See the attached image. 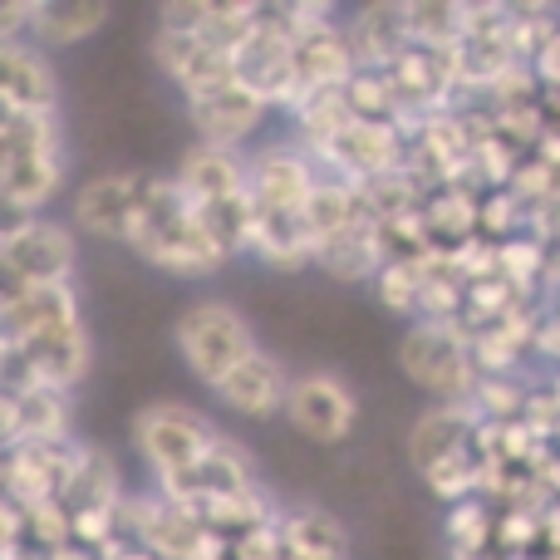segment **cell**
Masks as SVG:
<instances>
[{"label": "cell", "mask_w": 560, "mask_h": 560, "mask_svg": "<svg viewBox=\"0 0 560 560\" xmlns=\"http://www.w3.org/2000/svg\"><path fill=\"white\" fill-rule=\"evenodd\" d=\"M124 246L133 256H143L148 266L167 276H212L226 266V256L217 252V242L202 232L192 202L177 192V183L167 177H143V197L133 207V222L124 232Z\"/></svg>", "instance_id": "cell-1"}, {"label": "cell", "mask_w": 560, "mask_h": 560, "mask_svg": "<svg viewBox=\"0 0 560 560\" xmlns=\"http://www.w3.org/2000/svg\"><path fill=\"white\" fill-rule=\"evenodd\" d=\"M398 369L423 394L443 398V404H467V394L477 384L467 335L457 319H418V325H408V335L398 339Z\"/></svg>", "instance_id": "cell-2"}, {"label": "cell", "mask_w": 560, "mask_h": 560, "mask_svg": "<svg viewBox=\"0 0 560 560\" xmlns=\"http://www.w3.org/2000/svg\"><path fill=\"white\" fill-rule=\"evenodd\" d=\"M177 349H183L187 369L212 388L226 369H236L252 354L256 339H252V325H246L232 305L202 300V305H187L183 315H177Z\"/></svg>", "instance_id": "cell-3"}, {"label": "cell", "mask_w": 560, "mask_h": 560, "mask_svg": "<svg viewBox=\"0 0 560 560\" xmlns=\"http://www.w3.org/2000/svg\"><path fill=\"white\" fill-rule=\"evenodd\" d=\"M217 438L222 433L187 404H153L133 418V443H138V453H143V463L153 467V477L192 467Z\"/></svg>", "instance_id": "cell-4"}, {"label": "cell", "mask_w": 560, "mask_h": 560, "mask_svg": "<svg viewBox=\"0 0 560 560\" xmlns=\"http://www.w3.org/2000/svg\"><path fill=\"white\" fill-rule=\"evenodd\" d=\"M280 413L319 447H335L354 433L359 423V398L349 394L345 378L335 374H305V378H290V394Z\"/></svg>", "instance_id": "cell-5"}, {"label": "cell", "mask_w": 560, "mask_h": 560, "mask_svg": "<svg viewBox=\"0 0 560 560\" xmlns=\"http://www.w3.org/2000/svg\"><path fill=\"white\" fill-rule=\"evenodd\" d=\"M246 487H256L252 457H246V447L232 443V438H217V443L207 447L192 467H183V472L158 477V497H163V502H177V506L232 497V492H246Z\"/></svg>", "instance_id": "cell-6"}, {"label": "cell", "mask_w": 560, "mask_h": 560, "mask_svg": "<svg viewBox=\"0 0 560 560\" xmlns=\"http://www.w3.org/2000/svg\"><path fill=\"white\" fill-rule=\"evenodd\" d=\"M84 443H15L5 453V477H0V492L15 506H45L59 502L69 472H74Z\"/></svg>", "instance_id": "cell-7"}, {"label": "cell", "mask_w": 560, "mask_h": 560, "mask_svg": "<svg viewBox=\"0 0 560 560\" xmlns=\"http://www.w3.org/2000/svg\"><path fill=\"white\" fill-rule=\"evenodd\" d=\"M315 177L319 173L305 148L276 143V148H261L256 163H246V192H252V207H266V212H300Z\"/></svg>", "instance_id": "cell-8"}, {"label": "cell", "mask_w": 560, "mask_h": 560, "mask_svg": "<svg viewBox=\"0 0 560 560\" xmlns=\"http://www.w3.org/2000/svg\"><path fill=\"white\" fill-rule=\"evenodd\" d=\"M0 261L15 271V280L25 290L69 285V276H74V236L59 222H35V226H25L15 242L0 246Z\"/></svg>", "instance_id": "cell-9"}, {"label": "cell", "mask_w": 560, "mask_h": 560, "mask_svg": "<svg viewBox=\"0 0 560 560\" xmlns=\"http://www.w3.org/2000/svg\"><path fill=\"white\" fill-rule=\"evenodd\" d=\"M187 114H192V128L207 148L236 153V143H246V138L261 128L266 104L252 94V89H242L232 79V84L212 89V94H202V98H187Z\"/></svg>", "instance_id": "cell-10"}, {"label": "cell", "mask_w": 560, "mask_h": 560, "mask_svg": "<svg viewBox=\"0 0 560 560\" xmlns=\"http://www.w3.org/2000/svg\"><path fill=\"white\" fill-rule=\"evenodd\" d=\"M212 394L242 418H276L280 408H285L290 374L276 364L271 354H266V349H252L242 364L226 369V374L217 378Z\"/></svg>", "instance_id": "cell-11"}, {"label": "cell", "mask_w": 560, "mask_h": 560, "mask_svg": "<svg viewBox=\"0 0 560 560\" xmlns=\"http://www.w3.org/2000/svg\"><path fill=\"white\" fill-rule=\"evenodd\" d=\"M290 74H295V98H290V108L310 94H329V89L345 84V79L354 74V55H349L345 30L329 25V30H315V35H300L295 45H290Z\"/></svg>", "instance_id": "cell-12"}, {"label": "cell", "mask_w": 560, "mask_h": 560, "mask_svg": "<svg viewBox=\"0 0 560 560\" xmlns=\"http://www.w3.org/2000/svg\"><path fill=\"white\" fill-rule=\"evenodd\" d=\"M138 197H143V177L138 173H104L74 192V222L84 232L104 236V242H124Z\"/></svg>", "instance_id": "cell-13"}, {"label": "cell", "mask_w": 560, "mask_h": 560, "mask_svg": "<svg viewBox=\"0 0 560 560\" xmlns=\"http://www.w3.org/2000/svg\"><path fill=\"white\" fill-rule=\"evenodd\" d=\"M20 349H25L35 378L49 384V388H65L69 394V388L89 374V329H84V319H65V325L39 329V335L20 339Z\"/></svg>", "instance_id": "cell-14"}, {"label": "cell", "mask_w": 560, "mask_h": 560, "mask_svg": "<svg viewBox=\"0 0 560 560\" xmlns=\"http://www.w3.org/2000/svg\"><path fill=\"white\" fill-rule=\"evenodd\" d=\"M0 98L10 108H20V114H55L59 84L39 49L20 45V39L0 45Z\"/></svg>", "instance_id": "cell-15"}, {"label": "cell", "mask_w": 560, "mask_h": 560, "mask_svg": "<svg viewBox=\"0 0 560 560\" xmlns=\"http://www.w3.org/2000/svg\"><path fill=\"white\" fill-rule=\"evenodd\" d=\"M173 183L192 207H212V202H226V197L246 192V163L236 153H226V148L197 143V148H187Z\"/></svg>", "instance_id": "cell-16"}, {"label": "cell", "mask_w": 560, "mask_h": 560, "mask_svg": "<svg viewBox=\"0 0 560 560\" xmlns=\"http://www.w3.org/2000/svg\"><path fill=\"white\" fill-rule=\"evenodd\" d=\"M280 532V560H349V536L319 506H295V512L276 516Z\"/></svg>", "instance_id": "cell-17"}, {"label": "cell", "mask_w": 560, "mask_h": 560, "mask_svg": "<svg viewBox=\"0 0 560 560\" xmlns=\"http://www.w3.org/2000/svg\"><path fill=\"white\" fill-rule=\"evenodd\" d=\"M246 252H256L276 271H300V266L315 261V242H310L300 212H266V207L252 212V242H246Z\"/></svg>", "instance_id": "cell-18"}, {"label": "cell", "mask_w": 560, "mask_h": 560, "mask_svg": "<svg viewBox=\"0 0 560 560\" xmlns=\"http://www.w3.org/2000/svg\"><path fill=\"white\" fill-rule=\"evenodd\" d=\"M467 433H472V408L467 404L428 408V413L413 423V433H408V457H413L418 477H423L433 463H443V457L467 453Z\"/></svg>", "instance_id": "cell-19"}, {"label": "cell", "mask_w": 560, "mask_h": 560, "mask_svg": "<svg viewBox=\"0 0 560 560\" xmlns=\"http://www.w3.org/2000/svg\"><path fill=\"white\" fill-rule=\"evenodd\" d=\"M65 319H79L74 280H69V285L25 290L10 310H0V345H20V339L39 335V329H49V325H65Z\"/></svg>", "instance_id": "cell-20"}, {"label": "cell", "mask_w": 560, "mask_h": 560, "mask_svg": "<svg viewBox=\"0 0 560 560\" xmlns=\"http://www.w3.org/2000/svg\"><path fill=\"white\" fill-rule=\"evenodd\" d=\"M418 222L428 232V252L447 256L467 236H477V192H467V187H433L423 197V207H418Z\"/></svg>", "instance_id": "cell-21"}, {"label": "cell", "mask_w": 560, "mask_h": 560, "mask_svg": "<svg viewBox=\"0 0 560 560\" xmlns=\"http://www.w3.org/2000/svg\"><path fill=\"white\" fill-rule=\"evenodd\" d=\"M118 502H124V477H118L114 457L84 447V453H79V463H74V472H69V482H65V492H59V506H65V516H79V512H118Z\"/></svg>", "instance_id": "cell-22"}, {"label": "cell", "mask_w": 560, "mask_h": 560, "mask_svg": "<svg viewBox=\"0 0 560 560\" xmlns=\"http://www.w3.org/2000/svg\"><path fill=\"white\" fill-rule=\"evenodd\" d=\"M310 266H319V271H329L335 280H374V271L384 266V252H378V232H374V222L369 217H359L354 226H345L339 236H329V242H319L315 246V261Z\"/></svg>", "instance_id": "cell-23"}, {"label": "cell", "mask_w": 560, "mask_h": 560, "mask_svg": "<svg viewBox=\"0 0 560 560\" xmlns=\"http://www.w3.org/2000/svg\"><path fill=\"white\" fill-rule=\"evenodd\" d=\"M59 183H65V148L10 153V167H5V183H0V197H10V202H20V207H30V212H39V207H45L49 197L59 192Z\"/></svg>", "instance_id": "cell-24"}, {"label": "cell", "mask_w": 560, "mask_h": 560, "mask_svg": "<svg viewBox=\"0 0 560 560\" xmlns=\"http://www.w3.org/2000/svg\"><path fill=\"white\" fill-rule=\"evenodd\" d=\"M108 20L104 0H35V15H30V30L39 35V45L69 49L79 39L98 35Z\"/></svg>", "instance_id": "cell-25"}, {"label": "cell", "mask_w": 560, "mask_h": 560, "mask_svg": "<svg viewBox=\"0 0 560 560\" xmlns=\"http://www.w3.org/2000/svg\"><path fill=\"white\" fill-rule=\"evenodd\" d=\"M359 217H364V202H359V187L349 183H335V177H315V187H310V197L300 202V222H305L310 242H329V236H339L345 226H354Z\"/></svg>", "instance_id": "cell-26"}, {"label": "cell", "mask_w": 560, "mask_h": 560, "mask_svg": "<svg viewBox=\"0 0 560 560\" xmlns=\"http://www.w3.org/2000/svg\"><path fill=\"white\" fill-rule=\"evenodd\" d=\"M69 394L65 388L35 384L15 398V443H69Z\"/></svg>", "instance_id": "cell-27"}, {"label": "cell", "mask_w": 560, "mask_h": 560, "mask_svg": "<svg viewBox=\"0 0 560 560\" xmlns=\"http://www.w3.org/2000/svg\"><path fill=\"white\" fill-rule=\"evenodd\" d=\"M192 516L202 522V532L222 536V541H232V536L256 532V526L276 522V516H271V502L261 497V487H246V492L212 497V502H197V506H192Z\"/></svg>", "instance_id": "cell-28"}, {"label": "cell", "mask_w": 560, "mask_h": 560, "mask_svg": "<svg viewBox=\"0 0 560 560\" xmlns=\"http://www.w3.org/2000/svg\"><path fill=\"white\" fill-rule=\"evenodd\" d=\"M447 546L453 560H487L492 556V502L482 497H467V502L447 506Z\"/></svg>", "instance_id": "cell-29"}, {"label": "cell", "mask_w": 560, "mask_h": 560, "mask_svg": "<svg viewBox=\"0 0 560 560\" xmlns=\"http://www.w3.org/2000/svg\"><path fill=\"white\" fill-rule=\"evenodd\" d=\"M339 98L349 104V114L369 118V124H394V118L404 114V104H398L384 69H354V74L339 84Z\"/></svg>", "instance_id": "cell-30"}, {"label": "cell", "mask_w": 560, "mask_h": 560, "mask_svg": "<svg viewBox=\"0 0 560 560\" xmlns=\"http://www.w3.org/2000/svg\"><path fill=\"white\" fill-rule=\"evenodd\" d=\"M526 202L512 192V187H487L477 192V236L487 242H506V236H522L526 232Z\"/></svg>", "instance_id": "cell-31"}, {"label": "cell", "mask_w": 560, "mask_h": 560, "mask_svg": "<svg viewBox=\"0 0 560 560\" xmlns=\"http://www.w3.org/2000/svg\"><path fill=\"white\" fill-rule=\"evenodd\" d=\"M423 482H428V492H433L438 502H447V506L477 497V463H472V453H453V457H443V463H433L423 472Z\"/></svg>", "instance_id": "cell-32"}, {"label": "cell", "mask_w": 560, "mask_h": 560, "mask_svg": "<svg viewBox=\"0 0 560 560\" xmlns=\"http://www.w3.org/2000/svg\"><path fill=\"white\" fill-rule=\"evenodd\" d=\"M374 295L394 315H418V261H384L374 271Z\"/></svg>", "instance_id": "cell-33"}, {"label": "cell", "mask_w": 560, "mask_h": 560, "mask_svg": "<svg viewBox=\"0 0 560 560\" xmlns=\"http://www.w3.org/2000/svg\"><path fill=\"white\" fill-rule=\"evenodd\" d=\"M158 20H163L158 30H167V35H202L212 20V0H177V5L167 0V5H158Z\"/></svg>", "instance_id": "cell-34"}, {"label": "cell", "mask_w": 560, "mask_h": 560, "mask_svg": "<svg viewBox=\"0 0 560 560\" xmlns=\"http://www.w3.org/2000/svg\"><path fill=\"white\" fill-rule=\"evenodd\" d=\"M35 384H39V378H35V369H30L25 349H20V345H0V394L20 398V394H30Z\"/></svg>", "instance_id": "cell-35"}, {"label": "cell", "mask_w": 560, "mask_h": 560, "mask_svg": "<svg viewBox=\"0 0 560 560\" xmlns=\"http://www.w3.org/2000/svg\"><path fill=\"white\" fill-rule=\"evenodd\" d=\"M30 15H35V0H0V45L25 35Z\"/></svg>", "instance_id": "cell-36"}, {"label": "cell", "mask_w": 560, "mask_h": 560, "mask_svg": "<svg viewBox=\"0 0 560 560\" xmlns=\"http://www.w3.org/2000/svg\"><path fill=\"white\" fill-rule=\"evenodd\" d=\"M532 74H536V84H541V89H560V25H556V35L536 49Z\"/></svg>", "instance_id": "cell-37"}, {"label": "cell", "mask_w": 560, "mask_h": 560, "mask_svg": "<svg viewBox=\"0 0 560 560\" xmlns=\"http://www.w3.org/2000/svg\"><path fill=\"white\" fill-rule=\"evenodd\" d=\"M39 222V212H30V207H20V202H10V197H0V246L5 242H15L25 226H35Z\"/></svg>", "instance_id": "cell-38"}, {"label": "cell", "mask_w": 560, "mask_h": 560, "mask_svg": "<svg viewBox=\"0 0 560 560\" xmlns=\"http://www.w3.org/2000/svg\"><path fill=\"white\" fill-rule=\"evenodd\" d=\"M15 447V398L0 394V453Z\"/></svg>", "instance_id": "cell-39"}, {"label": "cell", "mask_w": 560, "mask_h": 560, "mask_svg": "<svg viewBox=\"0 0 560 560\" xmlns=\"http://www.w3.org/2000/svg\"><path fill=\"white\" fill-rule=\"evenodd\" d=\"M551 295H556V305H551V315H556V319H560V285H556V290H551Z\"/></svg>", "instance_id": "cell-40"}]
</instances>
